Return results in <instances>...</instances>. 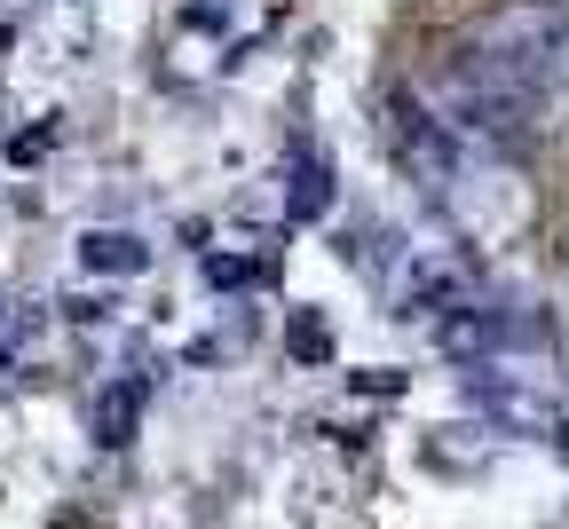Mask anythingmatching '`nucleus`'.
<instances>
[{
    "instance_id": "nucleus-1",
    "label": "nucleus",
    "mask_w": 569,
    "mask_h": 529,
    "mask_svg": "<svg viewBox=\"0 0 569 529\" xmlns=\"http://www.w3.org/2000/svg\"><path fill=\"white\" fill-rule=\"evenodd\" d=\"M419 103L436 111L459 142H475V150H530L546 134V96L522 88L507 63H490L475 48H451L436 71H427Z\"/></svg>"
},
{
    "instance_id": "nucleus-2",
    "label": "nucleus",
    "mask_w": 569,
    "mask_h": 529,
    "mask_svg": "<svg viewBox=\"0 0 569 529\" xmlns=\"http://www.w3.org/2000/svg\"><path fill=\"white\" fill-rule=\"evenodd\" d=\"M380 134H388V150H396V167H403L427 198H451V182H459V134L419 103L411 80H396V88L380 96Z\"/></svg>"
},
{
    "instance_id": "nucleus-3",
    "label": "nucleus",
    "mask_w": 569,
    "mask_h": 529,
    "mask_svg": "<svg viewBox=\"0 0 569 529\" xmlns=\"http://www.w3.org/2000/svg\"><path fill=\"white\" fill-rule=\"evenodd\" d=\"M475 380V396H482V411L498 419V427H553V403L538 396V388H522V380H507V371H467Z\"/></svg>"
},
{
    "instance_id": "nucleus-4",
    "label": "nucleus",
    "mask_w": 569,
    "mask_h": 529,
    "mask_svg": "<svg viewBox=\"0 0 569 529\" xmlns=\"http://www.w3.org/2000/svg\"><path fill=\"white\" fill-rule=\"evenodd\" d=\"M80 261L96 277H142V269H151V246H142L134 230H88L80 238Z\"/></svg>"
},
{
    "instance_id": "nucleus-5",
    "label": "nucleus",
    "mask_w": 569,
    "mask_h": 529,
    "mask_svg": "<svg viewBox=\"0 0 569 529\" xmlns=\"http://www.w3.org/2000/svg\"><path fill=\"white\" fill-rule=\"evenodd\" d=\"M325 206H332V167L301 150V159H293V221H317Z\"/></svg>"
},
{
    "instance_id": "nucleus-6",
    "label": "nucleus",
    "mask_w": 569,
    "mask_h": 529,
    "mask_svg": "<svg viewBox=\"0 0 569 529\" xmlns=\"http://www.w3.org/2000/svg\"><path fill=\"white\" fill-rule=\"evenodd\" d=\"M134 411H142V388L127 380L119 396H103V403H96V442H127V435H134Z\"/></svg>"
},
{
    "instance_id": "nucleus-7",
    "label": "nucleus",
    "mask_w": 569,
    "mask_h": 529,
    "mask_svg": "<svg viewBox=\"0 0 569 529\" xmlns=\"http://www.w3.org/2000/svg\"><path fill=\"white\" fill-rule=\"evenodd\" d=\"M284 340H293V356H301V363H325V356H332V325H325L317 309H301L293 325H284Z\"/></svg>"
}]
</instances>
